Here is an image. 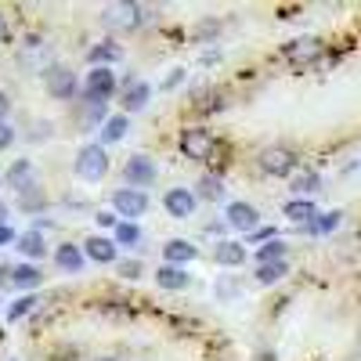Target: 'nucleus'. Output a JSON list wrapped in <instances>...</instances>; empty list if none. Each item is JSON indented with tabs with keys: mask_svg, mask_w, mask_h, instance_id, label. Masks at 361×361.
<instances>
[{
	"mask_svg": "<svg viewBox=\"0 0 361 361\" xmlns=\"http://www.w3.org/2000/svg\"><path fill=\"white\" fill-rule=\"evenodd\" d=\"M109 173V156H105V145H83L76 152V177L83 180H102Z\"/></svg>",
	"mask_w": 361,
	"mask_h": 361,
	"instance_id": "1",
	"label": "nucleus"
},
{
	"mask_svg": "<svg viewBox=\"0 0 361 361\" xmlns=\"http://www.w3.org/2000/svg\"><path fill=\"white\" fill-rule=\"evenodd\" d=\"M214 148H217L214 134L202 130V127H188L185 134H180V152H185V159H192V163H206L209 156H214Z\"/></svg>",
	"mask_w": 361,
	"mask_h": 361,
	"instance_id": "2",
	"label": "nucleus"
},
{
	"mask_svg": "<svg viewBox=\"0 0 361 361\" xmlns=\"http://www.w3.org/2000/svg\"><path fill=\"white\" fill-rule=\"evenodd\" d=\"M102 22L109 25V29H137L141 22H145V8L141 4H134V0H123V4H109L105 11H102Z\"/></svg>",
	"mask_w": 361,
	"mask_h": 361,
	"instance_id": "3",
	"label": "nucleus"
},
{
	"mask_svg": "<svg viewBox=\"0 0 361 361\" xmlns=\"http://www.w3.org/2000/svg\"><path fill=\"white\" fill-rule=\"evenodd\" d=\"M8 180H11V188H15L22 199L40 195V192H44V188H40V173H37L33 159H15V163H11V170H8Z\"/></svg>",
	"mask_w": 361,
	"mask_h": 361,
	"instance_id": "4",
	"label": "nucleus"
},
{
	"mask_svg": "<svg viewBox=\"0 0 361 361\" xmlns=\"http://www.w3.org/2000/svg\"><path fill=\"white\" fill-rule=\"evenodd\" d=\"M44 87H47V94H51V98H58V102L73 98L76 90H80V83H76L73 69H66V66H51V69H44Z\"/></svg>",
	"mask_w": 361,
	"mask_h": 361,
	"instance_id": "5",
	"label": "nucleus"
},
{
	"mask_svg": "<svg viewBox=\"0 0 361 361\" xmlns=\"http://www.w3.org/2000/svg\"><path fill=\"white\" fill-rule=\"evenodd\" d=\"M116 90V76L109 69H90L87 73V83H83V94H87V105H105Z\"/></svg>",
	"mask_w": 361,
	"mask_h": 361,
	"instance_id": "6",
	"label": "nucleus"
},
{
	"mask_svg": "<svg viewBox=\"0 0 361 361\" xmlns=\"http://www.w3.org/2000/svg\"><path fill=\"white\" fill-rule=\"evenodd\" d=\"M293 166H296V156L289 152L286 145H267L264 152H260V170L264 173L286 177V173H293Z\"/></svg>",
	"mask_w": 361,
	"mask_h": 361,
	"instance_id": "7",
	"label": "nucleus"
},
{
	"mask_svg": "<svg viewBox=\"0 0 361 361\" xmlns=\"http://www.w3.org/2000/svg\"><path fill=\"white\" fill-rule=\"evenodd\" d=\"M112 209H116L119 217H127V221H137L145 209H148V195L137 192V188H119L112 195Z\"/></svg>",
	"mask_w": 361,
	"mask_h": 361,
	"instance_id": "8",
	"label": "nucleus"
},
{
	"mask_svg": "<svg viewBox=\"0 0 361 361\" xmlns=\"http://www.w3.org/2000/svg\"><path fill=\"white\" fill-rule=\"evenodd\" d=\"M163 206H166V214H170V217L188 221V217L195 214L199 199H195V192H188V188H170V192L163 195Z\"/></svg>",
	"mask_w": 361,
	"mask_h": 361,
	"instance_id": "9",
	"label": "nucleus"
},
{
	"mask_svg": "<svg viewBox=\"0 0 361 361\" xmlns=\"http://www.w3.org/2000/svg\"><path fill=\"white\" fill-rule=\"evenodd\" d=\"M228 224L235 228V231H246V235H253V231H260V214H257V206H250V202H231L228 206Z\"/></svg>",
	"mask_w": 361,
	"mask_h": 361,
	"instance_id": "10",
	"label": "nucleus"
},
{
	"mask_svg": "<svg viewBox=\"0 0 361 361\" xmlns=\"http://www.w3.org/2000/svg\"><path fill=\"white\" fill-rule=\"evenodd\" d=\"M123 173H127V185L141 192L145 185H152V180H156V163L148 159V156H130L127 166H123Z\"/></svg>",
	"mask_w": 361,
	"mask_h": 361,
	"instance_id": "11",
	"label": "nucleus"
},
{
	"mask_svg": "<svg viewBox=\"0 0 361 361\" xmlns=\"http://www.w3.org/2000/svg\"><path fill=\"white\" fill-rule=\"evenodd\" d=\"M116 238H105V235H90L87 243H83V253L87 260H94V264H112L116 260Z\"/></svg>",
	"mask_w": 361,
	"mask_h": 361,
	"instance_id": "12",
	"label": "nucleus"
},
{
	"mask_svg": "<svg viewBox=\"0 0 361 361\" xmlns=\"http://www.w3.org/2000/svg\"><path fill=\"white\" fill-rule=\"evenodd\" d=\"M318 54H322V40H318V37H300V40H293V44L286 47V58H289V62H296V66L314 62Z\"/></svg>",
	"mask_w": 361,
	"mask_h": 361,
	"instance_id": "13",
	"label": "nucleus"
},
{
	"mask_svg": "<svg viewBox=\"0 0 361 361\" xmlns=\"http://www.w3.org/2000/svg\"><path fill=\"white\" fill-rule=\"evenodd\" d=\"M54 260H58V267H62V271H69V275H80L83 264H87V253H83V246L66 243V246L54 250Z\"/></svg>",
	"mask_w": 361,
	"mask_h": 361,
	"instance_id": "14",
	"label": "nucleus"
},
{
	"mask_svg": "<svg viewBox=\"0 0 361 361\" xmlns=\"http://www.w3.org/2000/svg\"><path fill=\"white\" fill-rule=\"evenodd\" d=\"M156 282H159V289H188V271L185 267H177V264H163L159 271H156Z\"/></svg>",
	"mask_w": 361,
	"mask_h": 361,
	"instance_id": "15",
	"label": "nucleus"
},
{
	"mask_svg": "<svg viewBox=\"0 0 361 361\" xmlns=\"http://www.w3.org/2000/svg\"><path fill=\"white\" fill-rule=\"evenodd\" d=\"M15 250H18L22 257H29V260L44 257V250H47V243H44V231H40V228H33V231H22V235H18V243H15Z\"/></svg>",
	"mask_w": 361,
	"mask_h": 361,
	"instance_id": "16",
	"label": "nucleus"
},
{
	"mask_svg": "<svg viewBox=\"0 0 361 361\" xmlns=\"http://www.w3.org/2000/svg\"><path fill=\"white\" fill-rule=\"evenodd\" d=\"M282 214H286L293 224H314L318 209H314V202H311V199H289Z\"/></svg>",
	"mask_w": 361,
	"mask_h": 361,
	"instance_id": "17",
	"label": "nucleus"
},
{
	"mask_svg": "<svg viewBox=\"0 0 361 361\" xmlns=\"http://www.w3.org/2000/svg\"><path fill=\"white\" fill-rule=\"evenodd\" d=\"M214 260L221 267H238V264H246V246L243 243H217L214 246Z\"/></svg>",
	"mask_w": 361,
	"mask_h": 361,
	"instance_id": "18",
	"label": "nucleus"
},
{
	"mask_svg": "<svg viewBox=\"0 0 361 361\" xmlns=\"http://www.w3.org/2000/svg\"><path fill=\"white\" fill-rule=\"evenodd\" d=\"M119 58H123V47H119V44H98V47L87 51V62L94 69H105L109 62H119Z\"/></svg>",
	"mask_w": 361,
	"mask_h": 361,
	"instance_id": "19",
	"label": "nucleus"
},
{
	"mask_svg": "<svg viewBox=\"0 0 361 361\" xmlns=\"http://www.w3.org/2000/svg\"><path fill=\"white\" fill-rule=\"evenodd\" d=\"M163 257H166V264H188V260H195V246L192 243H185V238H170V243L163 246Z\"/></svg>",
	"mask_w": 361,
	"mask_h": 361,
	"instance_id": "20",
	"label": "nucleus"
},
{
	"mask_svg": "<svg viewBox=\"0 0 361 361\" xmlns=\"http://www.w3.org/2000/svg\"><path fill=\"white\" fill-rule=\"evenodd\" d=\"M286 275H289V260H267V264L257 267V282H260V286H275V282H282Z\"/></svg>",
	"mask_w": 361,
	"mask_h": 361,
	"instance_id": "21",
	"label": "nucleus"
},
{
	"mask_svg": "<svg viewBox=\"0 0 361 361\" xmlns=\"http://www.w3.org/2000/svg\"><path fill=\"white\" fill-rule=\"evenodd\" d=\"M44 282V275L33 267V264H18V267H11V286L15 289H37Z\"/></svg>",
	"mask_w": 361,
	"mask_h": 361,
	"instance_id": "22",
	"label": "nucleus"
},
{
	"mask_svg": "<svg viewBox=\"0 0 361 361\" xmlns=\"http://www.w3.org/2000/svg\"><path fill=\"white\" fill-rule=\"evenodd\" d=\"M318 185H322V177H318L314 170H304V173H296V177L289 180V188H293V195H296V199H304V195L318 192Z\"/></svg>",
	"mask_w": 361,
	"mask_h": 361,
	"instance_id": "23",
	"label": "nucleus"
},
{
	"mask_svg": "<svg viewBox=\"0 0 361 361\" xmlns=\"http://www.w3.org/2000/svg\"><path fill=\"white\" fill-rule=\"evenodd\" d=\"M148 98H152V87L137 80V83L127 87V102H123V105H127V112H141V109L148 105Z\"/></svg>",
	"mask_w": 361,
	"mask_h": 361,
	"instance_id": "24",
	"label": "nucleus"
},
{
	"mask_svg": "<svg viewBox=\"0 0 361 361\" xmlns=\"http://www.w3.org/2000/svg\"><path fill=\"white\" fill-rule=\"evenodd\" d=\"M127 116H112V119H105V127H102V145H116V141H123V134H127Z\"/></svg>",
	"mask_w": 361,
	"mask_h": 361,
	"instance_id": "25",
	"label": "nucleus"
},
{
	"mask_svg": "<svg viewBox=\"0 0 361 361\" xmlns=\"http://www.w3.org/2000/svg\"><path fill=\"white\" fill-rule=\"evenodd\" d=\"M112 238H116V246H137V243H141V228H137L134 221H123V224L116 228Z\"/></svg>",
	"mask_w": 361,
	"mask_h": 361,
	"instance_id": "26",
	"label": "nucleus"
},
{
	"mask_svg": "<svg viewBox=\"0 0 361 361\" xmlns=\"http://www.w3.org/2000/svg\"><path fill=\"white\" fill-rule=\"evenodd\" d=\"M257 260H260V264H267V260H286V243H282V238H271V243H264V246L257 250Z\"/></svg>",
	"mask_w": 361,
	"mask_h": 361,
	"instance_id": "27",
	"label": "nucleus"
},
{
	"mask_svg": "<svg viewBox=\"0 0 361 361\" xmlns=\"http://www.w3.org/2000/svg\"><path fill=\"white\" fill-rule=\"evenodd\" d=\"M199 195H202V199H221V195H224V180L206 173V177L199 180Z\"/></svg>",
	"mask_w": 361,
	"mask_h": 361,
	"instance_id": "28",
	"label": "nucleus"
},
{
	"mask_svg": "<svg viewBox=\"0 0 361 361\" xmlns=\"http://www.w3.org/2000/svg\"><path fill=\"white\" fill-rule=\"evenodd\" d=\"M33 307H37V296H18L15 304L8 307V322H18V318H25V314L33 311Z\"/></svg>",
	"mask_w": 361,
	"mask_h": 361,
	"instance_id": "29",
	"label": "nucleus"
},
{
	"mask_svg": "<svg viewBox=\"0 0 361 361\" xmlns=\"http://www.w3.org/2000/svg\"><path fill=\"white\" fill-rule=\"evenodd\" d=\"M340 217H343V214H336V209H333V214H325V217H318V221H314V224H307V228H311V231H322V235H325V231H333V228H340Z\"/></svg>",
	"mask_w": 361,
	"mask_h": 361,
	"instance_id": "30",
	"label": "nucleus"
},
{
	"mask_svg": "<svg viewBox=\"0 0 361 361\" xmlns=\"http://www.w3.org/2000/svg\"><path fill=\"white\" fill-rule=\"evenodd\" d=\"M116 217H119L116 209H102V214H98L94 221H98V228H112V231H116V228H119V221H116Z\"/></svg>",
	"mask_w": 361,
	"mask_h": 361,
	"instance_id": "31",
	"label": "nucleus"
},
{
	"mask_svg": "<svg viewBox=\"0 0 361 361\" xmlns=\"http://www.w3.org/2000/svg\"><path fill=\"white\" fill-rule=\"evenodd\" d=\"M119 275H123V279H137L141 275V264L137 260H123V264H119Z\"/></svg>",
	"mask_w": 361,
	"mask_h": 361,
	"instance_id": "32",
	"label": "nucleus"
},
{
	"mask_svg": "<svg viewBox=\"0 0 361 361\" xmlns=\"http://www.w3.org/2000/svg\"><path fill=\"white\" fill-rule=\"evenodd\" d=\"M15 141V127H8V123H0V148H8Z\"/></svg>",
	"mask_w": 361,
	"mask_h": 361,
	"instance_id": "33",
	"label": "nucleus"
},
{
	"mask_svg": "<svg viewBox=\"0 0 361 361\" xmlns=\"http://www.w3.org/2000/svg\"><path fill=\"white\" fill-rule=\"evenodd\" d=\"M8 243H18V235H15V228L0 224V246H8Z\"/></svg>",
	"mask_w": 361,
	"mask_h": 361,
	"instance_id": "34",
	"label": "nucleus"
},
{
	"mask_svg": "<svg viewBox=\"0 0 361 361\" xmlns=\"http://www.w3.org/2000/svg\"><path fill=\"white\" fill-rule=\"evenodd\" d=\"M180 80H185V69H173V73H170V76H166V83H163V87H166V90H170V87H177V83H180Z\"/></svg>",
	"mask_w": 361,
	"mask_h": 361,
	"instance_id": "35",
	"label": "nucleus"
},
{
	"mask_svg": "<svg viewBox=\"0 0 361 361\" xmlns=\"http://www.w3.org/2000/svg\"><path fill=\"white\" fill-rule=\"evenodd\" d=\"M11 112V102H8V94H4V90H0V123H4V116Z\"/></svg>",
	"mask_w": 361,
	"mask_h": 361,
	"instance_id": "36",
	"label": "nucleus"
},
{
	"mask_svg": "<svg viewBox=\"0 0 361 361\" xmlns=\"http://www.w3.org/2000/svg\"><path fill=\"white\" fill-rule=\"evenodd\" d=\"M8 37V25H4V15H0V40Z\"/></svg>",
	"mask_w": 361,
	"mask_h": 361,
	"instance_id": "37",
	"label": "nucleus"
},
{
	"mask_svg": "<svg viewBox=\"0 0 361 361\" xmlns=\"http://www.w3.org/2000/svg\"><path fill=\"white\" fill-rule=\"evenodd\" d=\"M4 217H8V206H0V224H4Z\"/></svg>",
	"mask_w": 361,
	"mask_h": 361,
	"instance_id": "38",
	"label": "nucleus"
},
{
	"mask_svg": "<svg viewBox=\"0 0 361 361\" xmlns=\"http://www.w3.org/2000/svg\"><path fill=\"white\" fill-rule=\"evenodd\" d=\"M94 361H116V357H94Z\"/></svg>",
	"mask_w": 361,
	"mask_h": 361,
	"instance_id": "39",
	"label": "nucleus"
}]
</instances>
